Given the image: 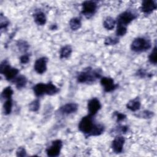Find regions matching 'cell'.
Segmentation results:
<instances>
[{
  "label": "cell",
  "instance_id": "obj_1",
  "mask_svg": "<svg viewBox=\"0 0 157 157\" xmlns=\"http://www.w3.org/2000/svg\"><path fill=\"white\" fill-rule=\"evenodd\" d=\"M92 117L90 115L85 116L78 123V129L87 136H91V134L96 124L94 123Z\"/></svg>",
  "mask_w": 157,
  "mask_h": 157
},
{
  "label": "cell",
  "instance_id": "obj_2",
  "mask_svg": "<svg viewBox=\"0 0 157 157\" xmlns=\"http://www.w3.org/2000/svg\"><path fill=\"white\" fill-rule=\"evenodd\" d=\"M100 77L101 74L99 71L92 70L91 68H88L80 72L77 75V78L79 83H91L94 82Z\"/></svg>",
  "mask_w": 157,
  "mask_h": 157
},
{
  "label": "cell",
  "instance_id": "obj_3",
  "mask_svg": "<svg viewBox=\"0 0 157 157\" xmlns=\"http://www.w3.org/2000/svg\"><path fill=\"white\" fill-rule=\"evenodd\" d=\"M18 72V69L12 67L6 60H4L1 62L0 65V72L4 75L6 80L10 81L15 79Z\"/></svg>",
  "mask_w": 157,
  "mask_h": 157
},
{
  "label": "cell",
  "instance_id": "obj_4",
  "mask_svg": "<svg viewBox=\"0 0 157 157\" xmlns=\"http://www.w3.org/2000/svg\"><path fill=\"white\" fill-rule=\"evenodd\" d=\"M150 47V42L143 37L134 39L131 44V50L135 52H145L148 50Z\"/></svg>",
  "mask_w": 157,
  "mask_h": 157
},
{
  "label": "cell",
  "instance_id": "obj_5",
  "mask_svg": "<svg viewBox=\"0 0 157 157\" xmlns=\"http://www.w3.org/2000/svg\"><path fill=\"white\" fill-rule=\"evenodd\" d=\"M97 4L93 1H86L82 3V14L89 18L93 16L96 11Z\"/></svg>",
  "mask_w": 157,
  "mask_h": 157
},
{
  "label": "cell",
  "instance_id": "obj_6",
  "mask_svg": "<svg viewBox=\"0 0 157 157\" xmlns=\"http://www.w3.org/2000/svg\"><path fill=\"white\" fill-rule=\"evenodd\" d=\"M63 147V142L61 140H55L52 142V145L46 149V153L48 156H58Z\"/></svg>",
  "mask_w": 157,
  "mask_h": 157
},
{
  "label": "cell",
  "instance_id": "obj_7",
  "mask_svg": "<svg viewBox=\"0 0 157 157\" xmlns=\"http://www.w3.org/2000/svg\"><path fill=\"white\" fill-rule=\"evenodd\" d=\"M136 18V15L130 11H124L122 12L117 18V23L126 26L129 23Z\"/></svg>",
  "mask_w": 157,
  "mask_h": 157
},
{
  "label": "cell",
  "instance_id": "obj_8",
  "mask_svg": "<svg viewBox=\"0 0 157 157\" xmlns=\"http://www.w3.org/2000/svg\"><path fill=\"white\" fill-rule=\"evenodd\" d=\"M101 84L102 86L104 91L105 92H110L115 90L118 85L115 84L114 80L112 78L104 77L101 78Z\"/></svg>",
  "mask_w": 157,
  "mask_h": 157
},
{
  "label": "cell",
  "instance_id": "obj_9",
  "mask_svg": "<svg viewBox=\"0 0 157 157\" xmlns=\"http://www.w3.org/2000/svg\"><path fill=\"white\" fill-rule=\"evenodd\" d=\"M88 115L94 116L101 108V104L99 99L96 98H93L89 100L88 102Z\"/></svg>",
  "mask_w": 157,
  "mask_h": 157
},
{
  "label": "cell",
  "instance_id": "obj_10",
  "mask_svg": "<svg viewBox=\"0 0 157 157\" xmlns=\"http://www.w3.org/2000/svg\"><path fill=\"white\" fill-rule=\"evenodd\" d=\"M48 59L46 57H40L38 58L34 63V69L35 71L40 74L44 73L47 71V63Z\"/></svg>",
  "mask_w": 157,
  "mask_h": 157
},
{
  "label": "cell",
  "instance_id": "obj_11",
  "mask_svg": "<svg viewBox=\"0 0 157 157\" xmlns=\"http://www.w3.org/2000/svg\"><path fill=\"white\" fill-rule=\"evenodd\" d=\"M125 139L123 136H117L112 142V148L115 153H120L123 151Z\"/></svg>",
  "mask_w": 157,
  "mask_h": 157
},
{
  "label": "cell",
  "instance_id": "obj_12",
  "mask_svg": "<svg viewBox=\"0 0 157 157\" xmlns=\"http://www.w3.org/2000/svg\"><path fill=\"white\" fill-rule=\"evenodd\" d=\"M78 105L76 103H67L59 108V112L63 115H69L76 112L78 110Z\"/></svg>",
  "mask_w": 157,
  "mask_h": 157
},
{
  "label": "cell",
  "instance_id": "obj_13",
  "mask_svg": "<svg viewBox=\"0 0 157 157\" xmlns=\"http://www.w3.org/2000/svg\"><path fill=\"white\" fill-rule=\"evenodd\" d=\"M157 8L156 1L152 0L144 1L141 5V11L145 13H150Z\"/></svg>",
  "mask_w": 157,
  "mask_h": 157
},
{
  "label": "cell",
  "instance_id": "obj_14",
  "mask_svg": "<svg viewBox=\"0 0 157 157\" xmlns=\"http://www.w3.org/2000/svg\"><path fill=\"white\" fill-rule=\"evenodd\" d=\"M46 83H39L33 86V91L35 95L37 97L46 94Z\"/></svg>",
  "mask_w": 157,
  "mask_h": 157
},
{
  "label": "cell",
  "instance_id": "obj_15",
  "mask_svg": "<svg viewBox=\"0 0 157 157\" xmlns=\"http://www.w3.org/2000/svg\"><path fill=\"white\" fill-rule=\"evenodd\" d=\"M34 19L35 23L38 25H44L45 24L47 18L45 13L41 11L36 12L34 15Z\"/></svg>",
  "mask_w": 157,
  "mask_h": 157
},
{
  "label": "cell",
  "instance_id": "obj_16",
  "mask_svg": "<svg viewBox=\"0 0 157 157\" xmlns=\"http://www.w3.org/2000/svg\"><path fill=\"white\" fill-rule=\"evenodd\" d=\"M140 102L138 98H135L130 100L126 104V107L129 110L136 112L139 110L140 107Z\"/></svg>",
  "mask_w": 157,
  "mask_h": 157
},
{
  "label": "cell",
  "instance_id": "obj_17",
  "mask_svg": "<svg viewBox=\"0 0 157 157\" xmlns=\"http://www.w3.org/2000/svg\"><path fill=\"white\" fill-rule=\"evenodd\" d=\"M82 26L81 20L78 17H74L71 18L69 21V26L71 29L73 31H76L78 29Z\"/></svg>",
  "mask_w": 157,
  "mask_h": 157
},
{
  "label": "cell",
  "instance_id": "obj_18",
  "mask_svg": "<svg viewBox=\"0 0 157 157\" xmlns=\"http://www.w3.org/2000/svg\"><path fill=\"white\" fill-rule=\"evenodd\" d=\"M116 24V21L111 17H107L103 22L104 27L107 30H112L114 28Z\"/></svg>",
  "mask_w": 157,
  "mask_h": 157
},
{
  "label": "cell",
  "instance_id": "obj_19",
  "mask_svg": "<svg viewBox=\"0 0 157 157\" xmlns=\"http://www.w3.org/2000/svg\"><path fill=\"white\" fill-rule=\"evenodd\" d=\"M72 48L70 45L64 46L61 48L59 55L60 58H68L72 53Z\"/></svg>",
  "mask_w": 157,
  "mask_h": 157
},
{
  "label": "cell",
  "instance_id": "obj_20",
  "mask_svg": "<svg viewBox=\"0 0 157 157\" xmlns=\"http://www.w3.org/2000/svg\"><path fill=\"white\" fill-rule=\"evenodd\" d=\"M15 83L16 87L18 89H21L25 86L27 83V78L24 75H20L15 79Z\"/></svg>",
  "mask_w": 157,
  "mask_h": 157
},
{
  "label": "cell",
  "instance_id": "obj_21",
  "mask_svg": "<svg viewBox=\"0 0 157 157\" xmlns=\"http://www.w3.org/2000/svg\"><path fill=\"white\" fill-rule=\"evenodd\" d=\"M46 94L47 95H53L58 93V88L53 85L52 82H49L48 83H46Z\"/></svg>",
  "mask_w": 157,
  "mask_h": 157
},
{
  "label": "cell",
  "instance_id": "obj_22",
  "mask_svg": "<svg viewBox=\"0 0 157 157\" xmlns=\"http://www.w3.org/2000/svg\"><path fill=\"white\" fill-rule=\"evenodd\" d=\"M13 93V91L12 88L10 86H7L4 88V89L2 90L1 93V98L6 100L8 99H11Z\"/></svg>",
  "mask_w": 157,
  "mask_h": 157
},
{
  "label": "cell",
  "instance_id": "obj_23",
  "mask_svg": "<svg viewBox=\"0 0 157 157\" xmlns=\"http://www.w3.org/2000/svg\"><path fill=\"white\" fill-rule=\"evenodd\" d=\"M12 109V100L11 99H6L3 105V110L4 114L9 115L11 113Z\"/></svg>",
  "mask_w": 157,
  "mask_h": 157
},
{
  "label": "cell",
  "instance_id": "obj_24",
  "mask_svg": "<svg viewBox=\"0 0 157 157\" xmlns=\"http://www.w3.org/2000/svg\"><path fill=\"white\" fill-rule=\"evenodd\" d=\"M117 29H116V34L117 36H124L126 32H127V28L126 26L120 25V24H117Z\"/></svg>",
  "mask_w": 157,
  "mask_h": 157
},
{
  "label": "cell",
  "instance_id": "obj_25",
  "mask_svg": "<svg viewBox=\"0 0 157 157\" xmlns=\"http://www.w3.org/2000/svg\"><path fill=\"white\" fill-rule=\"evenodd\" d=\"M148 60L151 64H156L157 59H156V46L154 47L151 52L149 55Z\"/></svg>",
  "mask_w": 157,
  "mask_h": 157
},
{
  "label": "cell",
  "instance_id": "obj_26",
  "mask_svg": "<svg viewBox=\"0 0 157 157\" xmlns=\"http://www.w3.org/2000/svg\"><path fill=\"white\" fill-rule=\"evenodd\" d=\"M40 107V102L38 99L32 101L29 104V109L32 112H37Z\"/></svg>",
  "mask_w": 157,
  "mask_h": 157
},
{
  "label": "cell",
  "instance_id": "obj_27",
  "mask_svg": "<svg viewBox=\"0 0 157 157\" xmlns=\"http://www.w3.org/2000/svg\"><path fill=\"white\" fill-rule=\"evenodd\" d=\"M119 39L116 37H108L105 39L104 44L105 45H115L118 43Z\"/></svg>",
  "mask_w": 157,
  "mask_h": 157
},
{
  "label": "cell",
  "instance_id": "obj_28",
  "mask_svg": "<svg viewBox=\"0 0 157 157\" xmlns=\"http://www.w3.org/2000/svg\"><path fill=\"white\" fill-rule=\"evenodd\" d=\"M17 46L19 50H20L21 51H25V52L27 50L29 47L28 44L24 40H19L17 42Z\"/></svg>",
  "mask_w": 157,
  "mask_h": 157
},
{
  "label": "cell",
  "instance_id": "obj_29",
  "mask_svg": "<svg viewBox=\"0 0 157 157\" xmlns=\"http://www.w3.org/2000/svg\"><path fill=\"white\" fill-rule=\"evenodd\" d=\"M9 22L8 20L6 19L5 17L2 15V14L1 15V29H2L3 28H6L7 26L9 25Z\"/></svg>",
  "mask_w": 157,
  "mask_h": 157
},
{
  "label": "cell",
  "instance_id": "obj_30",
  "mask_svg": "<svg viewBox=\"0 0 157 157\" xmlns=\"http://www.w3.org/2000/svg\"><path fill=\"white\" fill-rule=\"evenodd\" d=\"M16 155L17 156H26V151L25 148L20 147L18 148L16 152Z\"/></svg>",
  "mask_w": 157,
  "mask_h": 157
},
{
  "label": "cell",
  "instance_id": "obj_31",
  "mask_svg": "<svg viewBox=\"0 0 157 157\" xmlns=\"http://www.w3.org/2000/svg\"><path fill=\"white\" fill-rule=\"evenodd\" d=\"M115 115L117 118V121L118 122L121 121H122V120H123L126 118V115L124 113H120V112H115Z\"/></svg>",
  "mask_w": 157,
  "mask_h": 157
},
{
  "label": "cell",
  "instance_id": "obj_32",
  "mask_svg": "<svg viewBox=\"0 0 157 157\" xmlns=\"http://www.w3.org/2000/svg\"><path fill=\"white\" fill-rule=\"evenodd\" d=\"M29 60V55L27 54L23 55L20 58V63L22 64H26L27 63H28Z\"/></svg>",
  "mask_w": 157,
  "mask_h": 157
},
{
  "label": "cell",
  "instance_id": "obj_33",
  "mask_svg": "<svg viewBox=\"0 0 157 157\" xmlns=\"http://www.w3.org/2000/svg\"><path fill=\"white\" fill-rule=\"evenodd\" d=\"M153 113L151 112L148 111V110H145L143 112H141V117H144L145 118H150L153 116Z\"/></svg>",
  "mask_w": 157,
  "mask_h": 157
}]
</instances>
